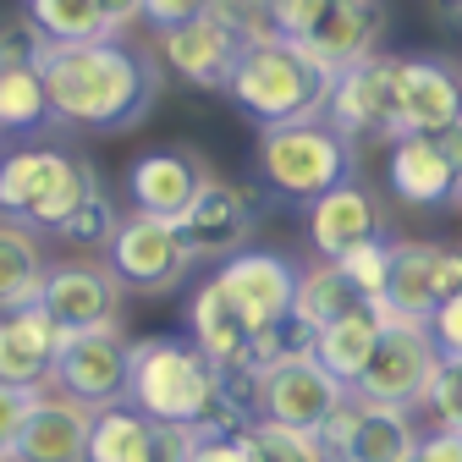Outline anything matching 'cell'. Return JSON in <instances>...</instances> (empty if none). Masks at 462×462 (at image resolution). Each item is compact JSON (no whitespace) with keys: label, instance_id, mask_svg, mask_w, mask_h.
<instances>
[{"label":"cell","instance_id":"1","mask_svg":"<svg viewBox=\"0 0 462 462\" xmlns=\"http://www.w3.org/2000/svg\"><path fill=\"white\" fill-rule=\"evenodd\" d=\"M50 122L88 127V133H133L160 99L154 50H133L122 39H88V44H39L33 55Z\"/></svg>","mask_w":462,"mask_h":462},{"label":"cell","instance_id":"2","mask_svg":"<svg viewBox=\"0 0 462 462\" xmlns=\"http://www.w3.org/2000/svg\"><path fill=\"white\" fill-rule=\"evenodd\" d=\"M330 83H336V72L319 67L303 44L264 33V39L243 44L226 94L259 127H292V122H319L325 105H330Z\"/></svg>","mask_w":462,"mask_h":462},{"label":"cell","instance_id":"3","mask_svg":"<svg viewBox=\"0 0 462 462\" xmlns=\"http://www.w3.org/2000/svg\"><path fill=\"white\" fill-rule=\"evenodd\" d=\"M215 385V364L182 336H143L127 353V408L154 424L199 430Z\"/></svg>","mask_w":462,"mask_h":462},{"label":"cell","instance_id":"4","mask_svg":"<svg viewBox=\"0 0 462 462\" xmlns=\"http://www.w3.org/2000/svg\"><path fill=\"white\" fill-rule=\"evenodd\" d=\"M99 188V171L67 149H12L0 154V220L28 231H61L67 215Z\"/></svg>","mask_w":462,"mask_h":462},{"label":"cell","instance_id":"5","mask_svg":"<svg viewBox=\"0 0 462 462\" xmlns=\"http://www.w3.org/2000/svg\"><path fill=\"white\" fill-rule=\"evenodd\" d=\"M298 275H303V264H292L275 248H237V254H226L220 270L209 275L220 286V298L231 303V314H237L248 325V336L259 341L264 364L281 358L286 346H298L292 336H286L292 330V303H298Z\"/></svg>","mask_w":462,"mask_h":462},{"label":"cell","instance_id":"6","mask_svg":"<svg viewBox=\"0 0 462 462\" xmlns=\"http://www.w3.org/2000/svg\"><path fill=\"white\" fill-rule=\"evenodd\" d=\"M259 177L286 204H314L341 182H358V143H346L325 116L259 133Z\"/></svg>","mask_w":462,"mask_h":462},{"label":"cell","instance_id":"7","mask_svg":"<svg viewBox=\"0 0 462 462\" xmlns=\"http://www.w3.org/2000/svg\"><path fill=\"white\" fill-rule=\"evenodd\" d=\"M341 402H346V385L319 369V358L309 346H286L281 358H270L254 374V419L275 424V430L319 435Z\"/></svg>","mask_w":462,"mask_h":462},{"label":"cell","instance_id":"8","mask_svg":"<svg viewBox=\"0 0 462 462\" xmlns=\"http://www.w3.org/2000/svg\"><path fill=\"white\" fill-rule=\"evenodd\" d=\"M105 254H110V275L122 281V292H143V298H171L193 275V248L177 231V220H154L138 209L116 220Z\"/></svg>","mask_w":462,"mask_h":462},{"label":"cell","instance_id":"9","mask_svg":"<svg viewBox=\"0 0 462 462\" xmlns=\"http://www.w3.org/2000/svg\"><path fill=\"white\" fill-rule=\"evenodd\" d=\"M325 122L346 143H396L402 133V88H396V55H364L330 83Z\"/></svg>","mask_w":462,"mask_h":462},{"label":"cell","instance_id":"10","mask_svg":"<svg viewBox=\"0 0 462 462\" xmlns=\"http://www.w3.org/2000/svg\"><path fill=\"white\" fill-rule=\"evenodd\" d=\"M435 369H440V353L430 346L424 325H391V319H385V330H380V341H374L364 374L346 385V391H353L358 402H380V408L419 413V402H424Z\"/></svg>","mask_w":462,"mask_h":462},{"label":"cell","instance_id":"11","mask_svg":"<svg viewBox=\"0 0 462 462\" xmlns=\"http://www.w3.org/2000/svg\"><path fill=\"white\" fill-rule=\"evenodd\" d=\"M127 353L133 341L122 336V319L99 330H72L55 353L50 391L83 402V408H116V402H127Z\"/></svg>","mask_w":462,"mask_h":462},{"label":"cell","instance_id":"12","mask_svg":"<svg viewBox=\"0 0 462 462\" xmlns=\"http://www.w3.org/2000/svg\"><path fill=\"white\" fill-rule=\"evenodd\" d=\"M413 440H419L413 413L380 408V402H358L353 391H346V402L319 430V446L330 451V462H408Z\"/></svg>","mask_w":462,"mask_h":462},{"label":"cell","instance_id":"13","mask_svg":"<svg viewBox=\"0 0 462 462\" xmlns=\"http://www.w3.org/2000/svg\"><path fill=\"white\" fill-rule=\"evenodd\" d=\"M243 33L237 28H226L215 12H204L199 23H182V28H165L154 33V61L171 67L182 83L193 88H209L220 94L231 83V72H237V55H243Z\"/></svg>","mask_w":462,"mask_h":462},{"label":"cell","instance_id":"14","mask_svg":"<svg viewBox=\"0 0 462 462\" xmlns=\"http://www.w3.org/2000/svg\"><path fill=\"white\" fill-rule=\"evenodd\" d=\"M39 309L55 319L61 336L99 330V325L116 319V309H122V281L110 275V264H88V259L50 264L44 286H39Z\"/></svg>","mask_w":462,"mask_h":462},{"label":"cell","instance_id":"15","mask_svg":"<svg viewBox=\"0 0 462 462\" xmlns=\"http://www.w3.org/2000/svg\"><path fill=\"white\" fill-rule=\"evenodd\" d=\"M380 28H385V6H380V0H319V12L309 17L298 44L314 55L319 67L346 72L353 61L374 55Z\"/></svg>","mask_w":462,"mask_h":462},{"label":"cell","instance_id":"16","mask_svg":"<svg viewBox=\"0 0 462 462\" xmlns=\"http://www.w3.org/2000/svg\"><path fill=\"white\" fill-rule=\"evenodd\" d=\"M88 424H94V408L61 391H39L12 446V462H88Z\"/></svg>","mask_w":462,"mask_h":462},{"label":"cell","instance_id":"17","mask_svg":"<svg viewBox=\"0 0 462 462\" xmlns=\"http://www.w3.org/2000/svg\"><path fill=\"white\" fill-rule=\"evenodd\" d=\"M396 88H402V127L440 133L462 122V72L440 55H396Z\"/></svg>","mask_w":462,"mask_h":462},{"label":"cell","instance_id":"18","mask_svg":"<svg viewBox=\"0 0 462 462\" xmlns=\"http://www.w3.org/2000/svg\"><path fill=\"white\" fill-rule=\"evenodd\" d=\"M177 231L188 237L193 259H209V254H237L248 237H254V199L243 188H231L220 177H204L199 199L188 204V215L177 220Z\"/></svg>","mask_w":462,"mask_h":462},{"label":"cell","instance_id":"19","mask_svg":"<svg viewBox=\"0 0 462 462\" xmlns=\"http://www.w3.org/2000/svg\"><path fill=\"white\" fill-rule=\"evenodd\" d=\"M61 341L67 336L55 330V319L39 303L6 309V314H0V380L17 385V391H50Z\"/></svg>","mask_w":462,"mask_h":462},{"label":"cell","instance_id":"20","mask_svg":"<svg viewBox=\"0 0 462 462\" xmlns=\"http://www.w3.org/2000/svg\"><path fill=\"white\" fill-rule=\"evenodd\" d=\"M204 177H209V171H204L193 154H182V149H149V154H138L133 171H127V199H133L138 215L182 220L188 204L199 199Z\"/></svg>","mask_w":462,"mask_h":462},{"label":"cell","instance_id":"21","mask_svg":"<svg viewBox=\"0 0 462 462\" xmlns=\"http://www.w3.org/2000/svg\"><path fill=\"white\" fill-rule=\"evenodd\" d=\"M380 226H385L380 220V204L358 182H341V188H330L325 199L309 204V243H314L319 259H341V254L374 243Z\"/></svg>","mask_w":462,"mask_h":462},{"label":"cell","instance_id":"22","mask_svg":"<svg viewBox=\"0 0 462 462\" xmlns=\"http://www.w3.org/2000/svg\"><path fill=\"white\" fill-rule=\"evenodd\" d=\"M385 177H391V193L408 204V209H440L462 193L457 171L446 165V154L435 149V138L424 133H402L391 143V160H385Z\"/></svg>","mask_w":462,"mask_h":462},{"label":"cell","instance_id":"23","mask_svg":"<svg viewBox=\"0 0 462 462\" xmlns=\"http://www.w3.org/2000/svg\"><path fill=\"white\" fill-rule=\"evenodd\" d=\"M435 243H391L385 286H380V314L391 325H424L440 303V281H435Z\"/></svg>","mask_w":462,"mask_h":462},{"label":"cell","instance_id":"24","mask_svg":"<svg viewBox=\"0 0 462 462\" xmlns=\"http://www.w3.org/2000/svg\"><path fill=\"white\" fill-rule=\"evenodd\" d=\"M188 325H193V346L215 364V369H248V374H259V341L248 336V325L231 314V303L220 298V286L215 281H204L199 286V298L188 303Z\"/></svg>","mask_w":462,"mask_h":462},{"label":"cell","instance_id":"25","mask_svg":"<svg viewBox=\"0 0 462 462\" xmlns=\"http://www.w3.org/2000/svg\"><path fill=\"white\" fill-rule=\"evenodd\" d=\"M380 330H385V314H380V303H364V309H353V314H341V319L319 325V330L309 336V353L319 358V369H325L330 380L353 385V380L364 374L369 353H374Z\"/></svg>","mask_w":462,"mask_h":462},{"label":"cell","instance_id":"26","mask_svg":"<svg viewBox=\"0 0 462 462\" xmlns=\"http://www.w3.org/2000/svg\"><path fill=\"white\" fill-rule=\"evenodd\" d=\"M364 303H369V298L341 275V264L314 259V264L298 275V303H292L298 346H309V336H314L319 325H330V319H341V314H353V309H364Z\"/></svg>","mask_w":462,"mask_h":462},{"label":"cell","instance_id":"27","mask_svg":"<svg viewBox=\"0 0 462 462\" xmlns=\"http://www.w3.org/2000/svg\"><path fill=\"white\" fill-rule=\"evenodd\" d=\"M44 270H50V259H44L39 231H28L17 220H0V314L39 303Z\"/></svg>","mask_w":462,"mask_h":462},{"label":"cell","instance_id":"28","mask_svg":"<svg viewBox=\"0 0 462 462\" xmlns=\"http://www.w3.org/2000/svg\"><path fill=\"white\" fill-rule=\"evenodd\" d=\"M88 462H154V419L133 413L127 402H116V408H94Z\"/></svg>","mask_w":462,"mask_h":462},{"label":"cell","instance_id":"29","mask_svg":"<svg viewBox=\"0 0 462 462\" xmlns=\"http://www.w3.org/2000/svg\"><path fill=\"white\" fill-rule=\"evenodd\" d=\"M28 28L39 33V44H88V39H110L105 17L94 0H28Z\"/></svg>","mask_w":462,"mask_h":462},{"label":"cell","instance_id":"30","mask_svg":"<svg viewBox=\"0 0 462 462\" xmlns=\"http://www.w3.org/2000/svg\"><path fill=\"white\" fill-rule=\"evenodd\" d=\"M39 127H50L39 67H0V133H39Z\"/></svg>","mask_w":462,"mask_h":462},{"label":"cell","instance_id":"31","mask_svg":"<svg viewBox=\"0 0 462 462\" xmlns=\"http://www.w3.org/2000/svg\"><path fill=\"white\" fill-rule=\"evenodd\" d=\"M248 446L254 462H330V451L319 446V435H298V430H275V424H248Z\"/></svg>","mask_w":462,"mask_h":462},{"label":"cell","instance_id":"32","mask_svg":"<svg viewBox=\"0 0 462 462\" xmlns=\"http://www.w3.org/2000/svg\"><path fill=\"white\" fill-rule=\"evenodd\" d=\"M116 220H122V209L105 199V188H94V193L67 215V226L55 231V237L72 243V248H105V243H110V231H116Z\"/></svg>","mask_w":462,"mask_h":462},{"label":"cell","instance_id":"33","mask_svg":"<svg viewBox=\"0 0 462 462\" xmlns=\"http://www.w3.org/2000/svg\"><path fill=\"white\" fill-rule=\"evenodd\" d=\"M419 413L430 419V430H457L462 435V358H440Z\"/></svg>","mask_w":462,"mask_h":462},{"label":"cell","instance_id":"34","mask_svg":"<svg viewBox=\"0 0 462 462\" xmlns=\"http://www.w3.org/2000/svg\"><path fill=\"white\" fill-rule=\"evenodd\" d=\"M330 264H341V275L358 286V292L369 298V303H380V286H385V264H391V243H364V248H353V254H341V259H330Z\"/></svg>","mask_w":462,"mask_h":462},{"label":"cell","instance_id":"35","mask_svg":"<svg viewBox=\"0 0 462 462\" xmlns=\"http://www.w3.org/2000/svg\"><path fill=\"white\" fill-rule=\"evenodd\" d=\"M424 336H430V346L440 358H462V292L435 303V314L424 319Z\"/></svg>","mask_w":462,"mask_h":462},{"label":"cell","instance_id":"36","mask_svg":"<svg viewBox=\"0 0 462 462\" xmlns=\"http://www.w3.org/2000/svg\"><path fill=\"white\" fill-rule=\"evenodd\" d=\"M33 396H39V391H17V385L0 380V451H6V457H12V446H17V435H23V419H28V408H33Z\"/></svg>","mask_w":462,"mask_h":462},{"label":"cell","instance_id":"37","mask_svg":"<svg viewBox=\"0 0 462 462\" xmlns=\"http://www.w3.org/2000/svg\"><path fill=\"white\" fill-rule=\"evenodd\" d=\"M204 12H209V0H143V23H149L154 33L182 28V23H199Z\"/></svg>","mask_w":462,"mask_h":462},{"label":"cell","instance_id":"38","mask_svg":"<svg viewBox=\"0 0 462 462\" xmlns=\"http://www.w3.org/2000/svg\"><path fill=\"white\" fill-rule=\"evenodd\" d=\"M188 462H254L248 430H237V435H199Z\"/></svg>","mask_w":462,"mask_h":462},{"label":"cell","instance_id":"39","mask_svg":"<svg viewBox=\"0 0 462 462\" xmlns=\"http://www.w3.org/2000/svg\"><path fill=\"white\" fill-rule=\"evenodd\" d=\"M33 55H39V33L28 23L0 28V67H33Z\"/></svg>","mask_w":462,"mask_h":462},{"label":"cell","instance_id":"40","mask_svg":"<svg viewBox=\"0 0 462 462\" xmlns=\"http://www.w3.org/2000/svg\"><path fill=\"white\" fill-rule=\"evenodd\" d=\"M193 430L188 424H154V462H188L193 457Z\"/></svg>","mask_w":462,"mask_h":462},{"label":"cell","instance_id":"41","mask_svg":"<svg viewBox=\"0 0 462 462\" xmlns=\"http://www.w3.org/2000/svg\"><path fill=\"white\" fill-rule=\"evenodd\" d=\"M413 457L419 462H462V435L457 430H424L413 440Z\"/></svg>","mask_w":462,"mask_h":462},{"label":"cell","instance_id":"42","mask_svg":"<svg viewBox=\"0 0 462 462\" xmlns=\"http://www.w3.org/2000/svg\"><path fill=\"white\" fill-rule=\"evenodd\" d=\"M94 6H99V17H105L110 39H122L133 23H143V0H94Z\"/></svg>","mask_w":462,"mask_h":462},{"label":"cell","instance_id":"43","mask_svg":"<svg viewBox=\"0 0 462 462\" xmlns=\"http://www.w3.org/2000/svg\"><path fill=\"white\" fill-rule=\"evenodd\" d=\"M435 281H440V303L462 292V248H440V259H435Z\"/></svg>","mask_w":462,"mask_h":462},{"label":"cell","instance_id":"44","mask_svg":"<svg viewBox=\"0 0 462 462\" xmlns=\"http://www.w3.org/2000/svg\"><path fill=\"white\" fill-rule=\"evenodd\" d=\"M435 138V149L446 154V165L457 171V182H462V122H451V127H440V133H430Z\"/></svg>","mask_w":462,"mask_h":462},{"label":"cell","instance_id":"45","mask_svg":"<svg viewBox=\"0 0 462 462\" xmlns=\"http://www.w3.org/2000/svg\"><path fill=\"white\" fill-rule=\"evenodd\" d=\"M430 12L446 17V23H462V0H430Z\"/></svg>","mask_w":462,"mask_h":462},{"label":"cell","instance_id":"46","mask_svg":"<svg viewBox=\"0 0 462 462\" xmlns=\"http://www.w3.org/2000/svg\"><path fill=\"white\" fill-rule=\"evenodd\" d=\"M0 462H12V457H6V451H0Z\"/></svg>","mask_w":462,"mask_h":462},{"label":"cell","instance_id":"47","mask_svg":"<svg viewBox=\"0 0 462 462\" xmlns=\"http://www.w3.org/2000/svg\"><path fill=\"white\" fill-rule=\"evenodd\" d=\"M408 462H419V457H413V451H408Z\"/></svg>","mask_w":462,"mask_h":462},{"label":"cell","instance_id":"48","mask_svg":"<svg viewBox=\"0 0 462 462\" xmlns=\"http://www.w3.org/2000/svg\"><path fill=\"white\" fill-rule=\"evenodd\" d=\"M457 199H462V193H457Z\"/></svg>","mask_w":462,"mask_h":462}]
</instances>
